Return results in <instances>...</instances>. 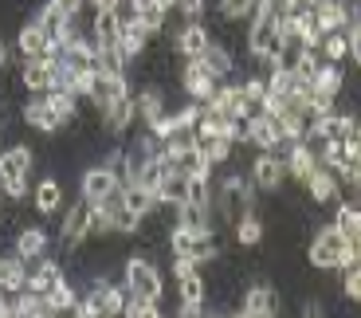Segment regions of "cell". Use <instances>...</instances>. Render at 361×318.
I'll return each instance as SVG.
<instances>
[{
	"label": "cell",
	"instance_id": "14",
	"mask_svg": "<svg viewBox=\"0 0 361 318\" xmlns=\"http://www.w3.org/2000/svg\"><path fill=\"white\" fill-rule=\"evenodd\" d=\"M342 91H345V75L338 63H322L318 75L310 79V99H318V102H338Z\"/></svg>",
	"mask_w": 361,
	"mask_h": 318
},
{
	"label": "cell",
	"instance_id": "12",
	"mask_svg": "<svg viewBox=\"0 0 361 318\" xmlns=\"http://www.w3.org/2000/svg\"><path fill=\"white\" fill-rule=\"evenodd\" d=\"M20 87L24 91H32L39 99V94H47L55 87V63L51 59H24V67H20Z\"/></svg>",
	"mask_w": 361,
	"mask_h": 318
},
{
	"label": "cell",
	"instance_id": "42",
	"mask_svg": "<svg viewBox=\"0 0 361 318\" xmlns=\"http://www.w3.org/2000/svg\"><path fill=\"white\" fill-rule=\"evenodd\" d=\"M122 318H165V314H161V302L134 299V295H130V302H126V310H122Z\"/></svg>",
	"mask_w": 361,
	"mask_h": 318
},
{
	"label": "cell",
	"instance_id": "6",
	"mask_svg": "<svg viewBox=\"0 0 361 318\" xmlns=\"http://www.w3.org/2000/svg\"><path fill=\"white\" fill-rule=\"evenodd\" d=\"M90 216H94V200H87V197H79L67 209V216H63V224H59V240H63V247H79V244H87L90 240Z\"/></svg>",
	"mask_w": 361,
	"mask_h": 318
},
{
	"label": "cell",
	"instance_id": "31",
	"mask_svg": "<svg viewBox=\"0 0 361 318\" xmlns=\"http://www.w3.org/2000/svg\"><path fill=\"white\" fill-rule=\"evenodd\" d=\"M302 55H307V44L302 39H283L279 51L271 55V71H298V63H302Z\"/></svg>",
	"mask_w": 361,
	"mask_h": 318
},
{
	"label": "cell",
	"instance_id": "39",
	"mask_svg": "<svg viewBox=\"0 0 361 318\" xmlns=\"http://www.w3.org/2000/svg\"><path fill=\"white\" fill-rule=\"evenodd\" d=\"M197 146H200V154L208 157V165L216 169V165L232 161V146H235V142H228V137H204V142H197Z\"/></svg>",
	"mask_w": 361,
	"mask_h": 318
},
{
	"label": "cell",
	"instance_id": "25",
	"mask_svg": "<svg viewBox=\"0 0 361 318\" xmlns=\"http://www.w3.org/2000/svg\"><path fill=\"white\" fill-rule=\"evenodd\" d=\"M32 165H36L32 146H8L0 154V181H4V177H27Z\"/></svg>",
	"mask_w": 361,
	"mask_h": 318
},
{
	"label": "cell",
	"instance_id": "29",
	"mask_svg": "<svg viewBox=\"0 0 361 318\" xmlns=\"http://www.w3.org/2000/svg\"><path fill=\"white\" fill-rule=\"evenodd\" d=\"M208 302V283L200 271L177 279V307H204Z\"/></svg>",
	"mask_w": 361,
	"mask_h": 318
},
{
	"label": "cell",
	"instance_id": "53",
	"mask_svg": "<svg viewBox=\"0 0 361 318\" xmlns=\"http://www.w3.org/2000/svg\"><path fill=\"white\" fill-rule=\"evenodd\" d=\"M267 318H279V314H267Z\"/></svg>",
	"mask_w": 361,
	"mask_h": 318
},
{
	"label": "cell",
	"instance_id": "8",
	"mask_svg": "<svg viewBox=\"0 0 361 318\" xmlns=\"http://www.w3.org/2000/svg\"><path fill=\"white\" fill-rule=\"evenodd\" d=\"M130 79L126 75H106V71H99L94 79H90V87H87V99L94 102L99 110H106L110 102H118V99H130Z\"/></svg>",
	"mask_w": 361,
	"mask_h": 318
},
{
	"label": "cell",
	"instance_id": "4",
	"mask_svg": "<svg viewBox=\"0 0 361 318\" xmlns=\"http://www.w3.org/2000/svg\"><path fill=\"white\" fill-rule=\"evenodd\" d=\"M279 24H275V16H271L267 8H255L252 20H247V51H252V59H259V63L271 67V55L279 51Z\"/></svg>",
	"mask_w": 361,
	"mask_h": 318
},
{
	"label": "cell",
	"instance_id": "17",
	"mask_svg": "<svg viewBox=\"0 0 361 318\" xmlns=\"http://www.w3.org/2000/svg\"><path fill=\"white\" fill-rule=\"evenodd\" d=\"M134 110H137V118L145 122V130H149L165 114V91L157 87V82H145L142 91L134 94Z\"/></svg>",
	"mask_w": 361,
	"mask_h": 318
},
{
	"label": "cell",
	"instance_id": "46",
	"mask_svg": "<svg viewBox=\"0 0 361 318\" xmlns=\"http://www.w3.org/2000/svg\"><path fill=\"white\" fill-rule=\"evenodd\" d=\"M200 271L197 259H189V255H173V279H185V275Z\"/></svg>",
	"mask_w": 361,
	"mask_h": 318
},
{
	"label": "cell",
	"instance_id": "36",
	"mask_svg": "<svg viewBox=\"0 0 361 318\" xmlns=\"http://www.w3.org/2000/svg\"><path fill=\"white\" fill-rule=\"evenodd\" d=\"M137 20H142L154 36H161L165 24H169V8H161L157 0H137Z\"/></svg>",
	"mask_w": 361,
	"mask_h": 318
},
{
	"label": "cell",
	"instance_id": "37",
	"mask_svg": "<svg viewBox=\"0 0 361 318\" xmlns=\"http://www.w3.org/2000/svg\"><path fill=\"white\" fill-rule=\"evenodd\" d=\"M322 59L326 63H338L342 67V59H350V32H330V36L322 39Z\"/></svg>",
	"mask_w": 361,
	"mask_h": 318
},
{
	"label": "cell",
	"instance_id": "13",
	"mask_svg": "<svg viewBox=\"0 0 361 318\" xmlns=\"http://www.w3.org/2000/svg\"><path fill=\"white\" fill-rule=\"evenodd\" d=\"M20 118H24V126H32V130H36V134H59V130L67 126V122H63V118H59V114L51 110V102H47L44 94L27 102V106L20 110Z\"/></svg>",
	"mask_w": 361,
	"mask_h": 318
},
{
	"label": "cell",
	"instance_id": "7",
	"mask_svg": "<svg viewBox=\"0 0 361 318\" xmlns=\"http://www.w3.org/2000/svg\"><path fill=\"white\" fill-rule=\"evenodd\" d=\"M220 79H212V71L204 67V59H185V67H180V91L189 94L192 102H200L204 106L212 94H216Z\"/></svg>",
	"mask_w": 361,
	"mask_h": 318
},
{
	"label": "cell",
	"instance_id": "20",
	"mask_svg": "<svg viewBox=\"0 0 361 318\" xmlns=\"http://www.w3.org/2000/svg\"><path fill=\"white\" fill-rule=\"evenodd\" d=\"M12 252H16L24 264H36V259H44V252H47V232H44V228H20L16 240H12Z\"/></svg>",
	"mask_w": 361,
	"mask_h": 318
},
{
	"label": "cell",
	"instance_id": "41",
	"mask_svg": "<svg viewBox=\"0 0 361 318\" xmlns=\"http://www.w3.org/2000/svg\"><path fill=\"white\" fill-rule=\"evenodd\" d=\"M216 12H220V20H228V24H240V20H252L255 4L252 0H220Z\"/></svg>",
	"mask_w": 361,
	"mask_h": 318
},
{
	"label": "cell",
	"instance_id": "16",
	"mask_svg": "<svg viewBox=\"0 0 361 318\" xmlns=\"http://www.w3.org/2000/svg\"><path fill=\"white\" fill-rule=\"evenodd\" d=\"M302 189L310 192V200H314V204H330V200H338V192H342V177H338L334 169L318 165V169L310 173V181L302 185Z\"/></svg>",
	"mask_w": 361,
	"mask_h": 318
},
{
	"label": "cell",
	"instance_id": "50",
	"mask_svg": "<svg viewBox=\"0 0 361 318\" xmlns=\"http://www.w3.org/2000/svg\"><path fill=\"white\" fill-rule=\"evenodd\" d=\"M12 63V51H8V44H4V39H0V71H4V67Z\"/></svg>",
	"mask_w": 361,
	"mask_h": 318
},
{
	"label": "cell",
	"instance_id": "44",
	"mask_svg": "<svg viewBox=\"0 0 361 318\" xmlns=\"http://www.w3.org/2000/svg\"><path fill=\"white\" fill-rule=\"evenodd\" d=\"M0 192L12 197V200H24L32 189H27V177H4V181H0Z\"/></svg>",
	"mask_w": 361,
	"mask_h": 318
},
{
	"label": "cell",
	"instance_id": "38",
	"mask_svg": "<svg viewBox=\"0 0 361 318\" xmlns=\"http://www.w3.org/2000/svg\"><path fill=\"white\" fill-rule=\"evenodd\" d=\"M357 224H361V204H353V200H338V212H334V228L342 232L345 240L357 232Z\"/></svg>",
	"mask_w": 361,
	"mask_h": 318
},
{
	"label": "cell",
	"instance_id": "26",
	"mask_svg": "<svg viewBox=\"0 0 361 318\" xmlns=\"http://www.w3.org/2000/svg\"><path fill=\"white\" fill-rule=\"evenodd\" d=\"M157 200H161L165 209H177V204H185L189 200V177L177 169H165L161 185H157Z\"/></svg>",
	"mask_w": 361,
	"mask_h": 318
},
{
	"label": "cell",
	"instance_id": "11",
	"mask_svg": "<svg viewBox=\"0 0 361 318\" xmlns=\"http://www.w3.org/2000/svg\"><path fill=\"white\" fill-rule=\"evenodd\" d=\"M114 189H122V185H118V177H114L110 165H90V169L79 173V192L87 200H94V204H99L102 197H110Z\"/></svg>",
	"mask_w": 361,
	"mask_h": 318
},
{
	"label": "cell",
	"instance_id": "30",
	"mask_svg": "<svg viewBox=\"0 0 361 318\" xmlns=\"http://www.w3.org/2000/svg\"><path fill=\"white\" fill-rule=\"evenodd\" d=\"M27 283V264L20 259L16 252L0 255V291H24Z\"/></svg>",
	"mask_w": 361,
	"mask_h": 318
},
{
	"label": "cell",
	"instance_id": "52",
	"mask_svg": "<svg viewBox=\"0 0 361 318\" xmlns=\"http://www.w3.org/2000/svg\"><path fill=\"white\" fill-rule=\"evenodd\" d=\"M0 220H4V204H0Z\"/></svg>",
	"mask_w": 361,
	"mask_h": 318
},
{
	"label": "cell",
	"instance_id": "28",
	"mask_svg": "<svg viewBox=\"0 0 361 318\" xmlns=\"http://www.w3.org/2000/svg\"><path fill=\"white\" fill-rule=\"evenodd\" d=\"M32 200H36V209L44 212V216L63 209V185H59V177H44V181L32 189Z\"/></svg>",
	"mask_w": 361,
	"mask_h": 318
},
{
	"label": "cell",
	"instance_id": "33",
	"mask_svg": "<svg viewBox=\"0 0 361 318\" xmlns=\"http://www.w3.org/2000/svg\"><path fill=\"white\" fill-rule=\"evenodd\" d=\"M200 59H204V67L212 71V79H220V82H224L228 75H232V67H235L232 51H228L224 44H216V39H212V47H208V51L200 55Z\"/></svg>",
	"mask_w": 361,
	"mask_h": 318
},
{
	"label": "cell",
	"instance_id": "2",
	"mask_svg": "<svg viewBox=\"0 0 361 318\" xmlns=\"http://www.w3.org/2000/svg\"><path fill=\"white\" fill-rule=\"evenodd\" d=\"M212 204H216L220 220L235 224L240 216L255 212V185H252V181H244L240 173H228L224 181L216 185V192H212Z\"/></svg>",
	"mask_w": 361,
	"mask_h": 318
},
{
	"label": "cell",
	"instance_id": "40",
	"mask_svg": "<svg viewBox=\"0 0 361 318\" xmlns=\"http://www.w3.org/2000/svg\"><path fill=\"white\" fill-rule=\"evenodd\" d=\"M47 302H51V307L59 310V314H71V310L79 307V295H75V287L67 283V275H63L59 283H55L51 291H47Z\"/></svg>",
	"mask_w": 361,
	"mask_h": 318
},
{
	"label": "cell",
	"instance_id": "45",
	"mask_svg": "<svg viewBox=\"0 0 361 318\" xmlns=\"http://www.w3.org/2000/svg\"><path fill=\"white\" fill-rule=\"evenodd\" d=\"M342 291H345V299H350V302H361V267H345Z\"/></svg>",
	"mask_w": 361,
	"mask_h": 318
},
{
	"label": "cell",
	"instance_id": "19",
	"mask_svg": "<svg viewBox=\"0 0 361 318\" xmlns=\"http://www.w3.org/2000/svg\"><path fill=\"white\" fill-rule=\"evenodd\" d=\"M102 114V130L106 134H114V137H122L130 130V122L137 118V110H134V94L130 99H118V102H110L106 110H99Z\"/></svg>",
	"mask_w": 361,
	"mask_h": 318
},
{
	"label": "cell",
	"instance_id": "23",
	"mask_svg": "<svg viewBox=\"0 0 361 318\" xmlns=\"http://www.w3.org/2000/svg\"><path fill=\"white\" fill-rule=\"evenodd\" d=\"M16 47H20V55H24V59H39V55H47L51 39H47V32L36 24V20H27V24L16 32Z\"/></svg>",
	"mask_w": 361,
	"mask_h": 318
},
{
	"label": "cell",
	"instance_id": "18",
	"mask_svg": "<svg viewBox=\"0 0 361 318\" xmlns=\"http://www.w3.org/2000/svg\"><path fill=\"white\" fill-rule=\"evenodd\" d=\"M283 165H287V173L295 177L298 185H307L310 173L318 169V154L307 146V142H295V146L287 149V157H283Z\"/></svg>",
	"mask_w": 361,
	"mask_h": 318
},
{
	"label": "cell",
	"instance_id": "10",
	"mask_svg": "<svg viewBox=\"0 0 361 318\" xmlns=\"http://www.w3.org/2000/svg\"><path fill=\"white\" fill-rule=\"evenodd\" d=\"M283 177H287V165H283V157L271 149V154H259L252 161V185L263 192H279L283 189Z\"/></svg>",
	"mask_w": 361,
	"mask_h": 318
},
{
	"label": "cell",
	"instance_id": "49",
	"mask_svg": "<svg viewBox=\"0 0 361 318\" xmlns=\"http://www.w3.org/2000/svg\"><path fill=\"white\" fill-rule=\"evenodd\" d=\"M302 318H326L318 302H302Z\"/></svg>",
	"mask_w": 361,
	"mask_h": 318
},
{
	"label": "cell",
	"instance_id": "51",
	"mask_svg": "<svg viewBox=\"0 0 361 318\" xmlns=\"http://www.w3.org/2000/svg\"><path fill=\"white\" fill-rule=\"evenodd\" d=\"M87 4H94V8H99V4H102V0H87Z\"/></svg>",
	"mask_w": 361,
	"mask_h": 318
},
{
	"label": "cell",
	"instance_id": "5",
	"mask_svg": "<svg viewBox=\"0 0 361 318\" xmlns=\"http://www.w3.org/2000/svg\"><path fill=\"white\" fill-rule=\"evenodd\" d=\"M169 247H173V255H189L197 264L216 259V236H212V232H189V228L173 224L169 228Z\"/></svg>",
	"mask_w": 361,
	"mask_h": 318
},
{
	"label": "cell",
	"instance_id": "43",
	"mask_svg": "<svg viewBox=\"0 0 361 318\" xmlns=\"http://www.w3.org/2000/svg\"><path fill=\"white\" fill-rule=\"evenodd\" d=\"M137 228H142V216H134V212L122 204V212L114 216V232H122V236H134Z\"/></svg>",
	"mask_w": 361,
	"mask_h": 318
},
{
	"label": "cell",
	"instance_id": "24",
	"mask_svg": "<svg viewBox=\"0 0 361 318\" xmlns=\"http://www.w3.org/2000/svg\"><path fill=\"white\" fill-rule=\"evenodd\" d=\"M149 39H154V32H149V27H145L142 20H130V24H122L118 47H122V55H126V59H137V55H145Z\"/></svg>",
	"mask_w": 361,
	"mask_h": 318
},
{
	"label": "cell",
	"instance_id": "35",
	"mask_svg": "<svg viewBox=\"0 0 361 318\" xmlns=\"http://www.w3.org/2000/svg\"><path fill=\"white\" fill-rule=\"evenodd\" d=\"M235 244H240V247H259L263 244V220H259V212H247V216L235 220Z\"/></svg>",
	"mask_w": 361,
	"mask_h": 318
},
{
	"label": "cell",
	"instance_id": "22",
	"mask_svg": "<svg viewBox=\"0 0 361 318\" xmlns=\"http://www.w3.org/2000/svg\"><path fill=\"white\" fill-rule=\"evenodd\" d=\"M122 204H126L134 216H154L157 209H161V200H157L154 189H145V185H122Z\"/></svg>",
	"mask_w": 361,
	"mask_h": 318
},
{
	"label": "cell",
	"instance_id": "34",
	"mask_svg": "<svg viewBox=\"0 0 361 318\" xmlns=\"http://www.w3.org/2000/svg\"><path fill=\"white\" fill-rule=\"evenodd\" d=\"M36 24H39V27H44V32H47V39H59V36H63V27L71 24V16H67V12L59 8V4H55V0H47L44 8H39Z\"/></svg>",
	"mask_w": 361,
	"mask_h": 318
},
{
	"label": "cell",
	"instance_id": "15",
	"mask_svg": "<svg viewBox=\"0 0 361 318\" xmlns=\"http://www.w3.org/2000/svg\"><path fill=\"white\" fill-rule=\"evenodd\" d=\"M240 310H244L247 318L279 314V295L271 291L267 283H255V287H247V291H244V299H240Z\"/></svg>",
	"mask_w": 361,
	"mask_h": 318
},
{
	"label": "cell",
	"instance_id": "32",
	"mask_svg": "<svg viewBox=\"0 0 361 318\" xmlns=\"http://www.w3.org/2000/svg\"><path fill=\"white\" fill-rule=\"evenodd\" d=\"M177 224L189 228V232H212V212H208L204 204L185 200V204H177Z\"/></svg>",
	"mask_w": 361,
	"mask_h": 318
},
{
	"label": "cell",
	"instance_id": "1",
	"mask_svg": "<svg viewBox=\"0 0 361 318\" xmlns=\"http://www.w3.org/2000/svg\"><path fill=\"white\" fill-rule=\"evenodd\" d=\"M307 259H310V267H318V271H338V267L345 271V267L353 264V244L338 232L334 224H326L322 232H314V240H310Z\"/></svg>",
	"mask_w": 361,
	"mask_h": 318
},
{
	"label": "cell",
	"instance_id": "9",
	"mask_svg": "<svg viewBox=\"0 0 361 318\" xmlns=\"http://www.w3.org/2000/svg\"><path fill=\"white\" fill-rule=\"evenodd\" d=\"M208 47H212V32H208L200 20H189V24L173 36V51H177L180 59H200Z\"/></svg>",
	"mask_w": 361,
	"mask_h": 318
},
{
	"label": "cell",
	"instance_id": "3",
	"mask_svg": "<svg viewBox=\"0 0 361 318\" xmlns=\"http://www.w3.org/2000/svg\"><path fill=\"white\" fill-rule=\"evenodd\" d=\"M122 283L134 299H149V302H161L165 295V283H161V271H157L154 259L145 255H130L126 267H122Z\"/></svg>",
	"mask_w": 361,
	"mask_h": 318
},
{
	"label": "cell",
	"instance_id": "27",
	"mask_svg": "<svg viewBox=\"0 0 361 318\" xmlns=\"http://www.w3.org/2000/svg\"><path fill=\"white\" fill-rule=\"evenodd\" d=\"M63 279V267L55 264V259H36V267L27 271V291H36V295H47L55 287V283Z\"/></svg>",
	"mask_w": 361,
	"mask_h": 318
},
{
	"label": "cell",
	"instance_id": "48",
	"mask_svg": "<svg viewBox=\"0 0 361 318\" xmlns=\"http://www.w3.org/2000/svg\"><path fill=\"white\" fill-rule=\"evenodd\" d=\"M55 4H59L67 16H82V8H87V0H55Z\"/></svg>",
	"mask_w": 361,
	"mask_h": 318
},
{
	"label": "cell",
	"instance_id": "21",
	"mask_svg": "<svg viewBox=\"0 0 361 318\" xmlns=\"http://www.w3.org/2000/svg\"><path fill=\"white\" fill-rule=\"evenodd\" d=\"M247 142H252V146H259V154L279 149V146H283V137H279V126H275V118H271V114H252Z\"/></svg>",
	"mask_w": 361,
	"mask_h": 318
},
{
	"label": "cell",
	"instance_id": "47",
	"mask_svg": "<svg viewBox=\"0 0 361 318\" xmlns=\"http://www.w3.org/2000/svg\"><path fill=\"white\" fill-rule=\"evenodd\" d=\"M350 59L361 67V27H353V32H350Z\"/></svg>",
	"mask_w": 361,
	"mask_h": 318
}]
</instances>
